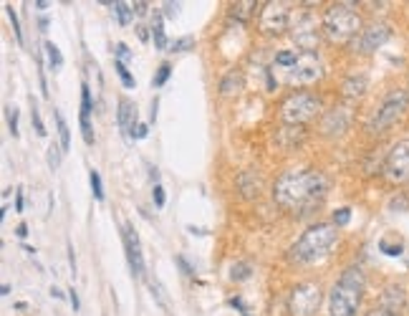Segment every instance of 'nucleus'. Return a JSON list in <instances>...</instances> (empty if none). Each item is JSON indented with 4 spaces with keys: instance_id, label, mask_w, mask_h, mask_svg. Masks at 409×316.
I'll list each match as a JSON object with an SVG mask.
<instances>
[{
    "instance_id": "obj_11",
    "label": "nucleus",
    "mask_w": 409,
    "mask_h": 316,
    "mask_svg": "<svg viewBox=\"0 0 409 316\" xmlns=\"http://www.w3.org/2000/svg\"><path fill=\"white\" fill-rule=\"evenodd\" d=\"M288 25V8L283 3H266L261 13V31L268 36H280Z\"/></svg>"
},
{
    "instance_id": "obj_41",
    "label": "nucleus",
    "mask_w": 409,
    "mask_h": 316,
    "mask_svg": "<svg viewBox=\"0 0 409 316\" xmlns=\"http://www.w3.org/2000/svg\"><path fill=\"white\" fill-rule=\"evenodd\" d=\"M147 6H149V3H144V0H139V3H131V11H134L136 15H144V13L149 11Z\"/></svg>"
},
{
    "instance_id": "obj_31",
    "label": "nucleus",
    "mask_w": 409,
    "mask_h": 316,
    "mask_svg": "<svg viewBox=\"0 0 409 316\" xmlns=\"http://www.w3.org/2000/svg\"><path fill=\"white\" fill-rule=\"evenodd\" d=\"M349 220H351V210H349V208H339V210L334 213V225L336 228H344Z\"/></svg>"
},
{
    "instance_id": "obj_45",
    "label": "nucleus",
    "mask_w": 409,
    "mask_h": 316,
    "mask_svg": "<svg viewBox=\"0 0 409 316\" xmlns=\"http://www.w3.org/2000/svg\"><path fill=\"white\" fill-rule=\"evenodd\" d=\"M177 263H180V266H182V271H185V273H190V276H193V268H190V263H187V260L185 258H182V255H177Z\"/></svg>"
},
{
    "instance_id": "obj_10",
    "label": "nucleus",
    "mask_w": 409,
    "mask_h": 316,
    "mask_svg": "<svg viewBox=\"0 0 409 316\" xmlns=\"http://www.w3.org/2000/svg\"><path fill=\"white\" fill-rule=\"evenodd\" d=\"M389 36H391V31L387 23H372L353 38L351 46H353V51H359V53H374L379 46H384L387 41H389Z\"/></svg>"
},
{
    "instance_id": "obj_15",
    "label": "nucleus",
    "mask_w": 409,
    "mask_h": 316,
    "mask_svg": "<svg viewBox=\"0 0 409 316\" xmlns=\"http://www.w3.org/2000/svg\"><path fill=\"white\" fill-rule=\"evenodd\" d=\"M117 122H119V129L124 137H134V127L136 125V106L131 104L129 99H122L119 101V109H117Z\"/></svg>"
},
{
    "instance_id": "obj_28",
    "label": "nucleus",
    "mask_w": 409,
    "mask_h": 316,
    "mask_svg": "<svg viewBox=\"0 0 409 316\" xmlns=\"http://www.w3.org/2000/svg\"><path fill=\"white\" fill-rule=\"evenodd\" d=\"M93 109V104H91V91H89V87L84 84L81 87V117H89V112Z\"/></svg>"
},
{
    "instance_id": "obj_46",
    "label": "nucleus",
    "mask_w": 409,
    "mask_h": 316,
    "mask_svg": "<svg viewBox=\"0 0 409 316\" xmlns=\"http://www.w3.org/2000/svg\"><path fill=\"white\" fill-rule=\"evenodd\" d=\"M15 210H23V190H18V195H15Z\"/></svg>"
},
{
    "instance_id": "obj_35",
    "label": "nucleus",
    "mask_w": 409,
    "mask_h": 316,
    "mask_svg": "<svg viewBox=\"0 0 409 316\" xmlns=\"http://www.w3.org/2000/svg\"><path fill=\"white\" fill-rule=\"evenodd\" d=\"M31 119H33V127H36V132L41 137H46V127H44V122H41V114H38V106L33 104V112H31Z\"/></svg>"
},
{
    "instance_id": "obj_36",
    "label": "nucleus",
    "mask_w": 409,
    "mask_h": 316,
    "mask_svg": "<svg viewBox=\"0 0 409 316\" xmlns=\"http://www.w3.org/2000/svg\"><path fill=\"white\" fill-rule=\"evenodd\" d=\"M61 152H63V149H61V147H56V144H53V147L48 149V165H51V168H53V170L58 168V160H61Z\"/></svg>"
},
{
    "instance_id": "obj_39",
    "label": "nucleus",
    "mask_w": 409,
    "mask_h": 316,
    "mask_svg": "<svg viewBox=\"0 0 409 316\" xmlns=\"http://www.w3.org/2000/svg\"><path fill=\"white\" fill-rule=\"evenodd\" d=\"M366 316H399L397 311H391V309H384V306H379V309H372Z\"/></svg>"
},
{
    "instance_id": "obj_4",
    "label": "nucleus",
    "mask_w": 409,
    "mask_h": 316,
    "mask_svg": "<svg viewBox=\"0 0 409 316\" xmlns=\"http://www.w3.org/2000/svg\"><path fill=\"white\" fill-rule=\"evenodd\" d=\"M351 6L353 3H339L323 15V33L334 44H353V38L361 33V18Z\"/></svg>"
},
{
    "instance_id": "obj_48",
    "label": "nucleus",
    "mask_w": 409,
    "mask_h": 316,
    "mask_svg": "<svg viewBox=\"0 0 409 316\" xmlns=\"http://www.w3.org/2000/svg\"><path fill=\"white\" fill-rule=\"evenodd\" d=\"M15 233H18V238H25V236H28V225H18V230H15Z\"/></svg>"
},
{
    "instance_id": "obj_40",
    "label": "nucleus",
    "mask_w": 409,
    "mask_h": 316,
    "mask_svg": "<svg viewBox=\"0 0 409 316\" xmlns=\"http://www.w3.org/2000/svg\"><path fill=\"white\" fill-rule=\"evenodd\" d=\"M382 251L387 255H402V246H387V243H382Z\"/></svg>"
},
{
    "instance_id": "obj_23",
    "label": "nucleus",
    "mask_w": 409,
    "mask_h": 316,
    "mask_svg": "<svg viewBox=\"0 0 409 316\" xmlns=\"http://www.w3.org/2000/svg\"><path fill=\"white\" fill-rule=\"evenodd\" d=\"M255 11V3H250V0H245V3H235V8H233V15H235V20H248L250 13Z\"/></svg>"
},
{
    "instance_id": "obj_32",
    "label": "nucleus",
    "mask_w": 409,
    "mask_h": 316,
    "mask_svg": "<svg viewBox=\"0 0 409 316\" xmlns=\"http://www.w3.org/2000/svg\"><path fill=\"white\" fill-rule=\"evenodd\" d=\"M6 13L13 23V33H15V38H18V44H23V31H20V25H18V15H15V11H13L11 6H6Z\"/></svg>"
},
{
    "instance_id": "obj_16",
    "label": "nucleus",
    "mask_w": 409,
    "mask_h": 316,
    "mask_svg": "<svg viewBox=\"0 0 409 316\" xmlns=\"http://www.w3.org/2000/svg\"><path fill=\"white\" fill-rule=\"evenodd\" d=\"M366 84H369V81H366L364 74L349 76V79L344 81V94H346L349 99H359V96H364Z\"/></svg>"
},
{
    "instance_id": "obj_29",
    "label": "nucleus",
    "mask_w": 409,
    "mask_h": 316,
    "mask_svg": "<svg viewBox=\"0 0 409 316\" xmlns=\"http://www.w3.org/2000/svg\"><path fill=\"white\" fill-rule=\"evenodd\" d=\"M89 180H91V192H93V198L96 200H104V187H101V177L96 170H91L89 172Z\"/></svg>"
},
{
    "instance_id": "obj_37",
    "label": "nucleus",
    "mask_w": 409,
    "mask_h": 316,
    "mask_svg": "<svg viewBox=\"0 0 409 316\" xmlns=\"http://www.w3.org/2000/svg\"><path fill=\"white\" fill-rule=\"evenodd\" d=\"M193 44H195V38H193V36L180 38V41H174V44H172V51H187Z\"/></svg>"
},
{
    "instance_id": "obj_25",
    "label": "nucleus",
    "mask_w": 409,
    "mask_h": 316,
    "mask_svg": "<svg viewBox=\"0 0 409 316\" xmlns=\"http://www.w3.org/2000/svg\"><path fill=\"white\" fill-rule=\"evenodd\" d=\"M248 177H253V172H242L240 182H245ZM255 182H261V177ZM242 195H245V198H258V195H261V185H242Z\"/></svg>"
},
{
    "instance_id": "obj_21",
    "label": "nucleus",
    "mask_w": 409,
    "mask_h": 316,
    "mask_svg": "<svg viewBox=\"0 0 409 316\" xmlns=\"http://www.w3.org/2000/svg\"><path fill=\"white\" fill-rule=\"evenodd\" d=\"M46 56H48L51 61V68H61L63 66V56H61V51H58L56 44H51V41H46Z\"/></svg>"
},
{
    "instance_id": "obj_26",
    "label": "nucleus",
    "mask_w": 409,
    "mask_h": 316,
    "mask_svg": "<svg viewBox=\"0 0 409 316\" xmlns=\"http://www.w3.org/2000/svg\"><path fill=\"white\" fill-rule=\"evenodd\" d=\"M114 66H117L119 79L124 81V87H126V89H134V87H136V84H134V76L129 74V68H126V63H124V61H117Z\"/></svg>"
},
{
    "instance_id": "obj_34",
    "label": "nucleus",
    "mask_w": 409,
    "mask_h": 316,
    "mask_svg": "<svg viewBox=\"0 0 409 316\" xmlns=\"http://www.w3.org/2000/svg\"><path fill=\"white\" fill-rule=\"evenodd\" d=\"M81 134H84V142L93 144V132H91V122H89V117H81Z\"/></svg>"
},
{
    "instance_id": "obj_20",
    "label": "nucleus",
    "mask_w": 409,
    "mask_h": 316,
    "mask_svg": "<svg viewBox=\"0 0 409 316\" xmlns=\"http://www.w3.org/2000/svg\"><path fill=\"white\" fill-rule=\"evenodd\" d=\"M114 13H117V20L119 25H129L131 20V3H124V0H119V3H114Z\"/></svg>"
},
{
    "instance_id": "obj_13",
    "label": "nucleus",
    "mask_w": 409,
    "mask_h": 316,
    "mask_svg": "<svg viewBox=\"0 0 409 316\" xmlns=\"http://www.w3.org/2000/svg\"><path fill=\"white\" fill-rule=\"evenodd\" d=\"M124 246H126V258H129V268L136 279L144 276V258H142V248H139V236L136 230L131 228L129 223L124 225Z\"/></svg>"
},
{
    "instance_id": "obj_1",
    "label": "nucleus",
    "mask_w": 409,
    "mask_h": 316,
    "mask_svg": "<svg viewBox=\"0 0 409 316\" xmlns=\"http://www.w3.org/2000/svg\"><path fill=\"white\" fill-rule=\"evenodd\" d=\"M329 192V180L326 175L318 170H296V172H285L283 177H278L273 195L278 200V205H283L285 210L306 215L326 198Z\"/></svg>"
},
{
    "instance_id": "obj_30",
    "label": "nucleus",
    "mask_w": 409,
    "mask_h": 316,
    "mask_svg": "<svg viewBox=\"0 0 409 316\" xmlns=\"http://www.w3.org/2000/svg\"><path fill=\"white\" fill-rule=\"evenodd\" d=\"M250 266L248 263H235V266H233V271H230V279L233 281H245L250 276Z\"/></svg>"
},
{
    "instance_id": "obj_33",
    "label": "nucleus",
    "mask_w": 409,
    "mask_h": 316,
    "mask_svg": "<svg viewBox=\"0 0 409 316\" xmlns=\"http://www.w3.org/2000/svg\"><path fill=\"white\" fill-rule=\"evenodd\" d=\"M8 129H11L13 137H18V112H15V106H8Z\"/></svg>"
},
{
    "instance_id": "obj_5",
    "label": "nucleus",
    "mask_w": 409,
    "mask_h": 316,
    "mask_svg": "<svg viewBox=\"0 0 409 316\" xmlns=\"http://www.w3.org/2000/svg\"><path fill=\"white\" fill-rule=\"evenodd\" d=\"M321 112V101L309 91H296L283 101V119L285 125H306Z\"/></svg>"
},
{
    "instance_id": "obj_47",
    "label": "nucleus",
    "mask_w": 409,
    "mask_h": 316,
    "mask_svg": "<svg viewBox=\"0 0 409 316\" xmlns=\"http://www.w3.org/2000/svg\"><path fill=\"white\" fill-rule=\"evenodd\" d=\"M147 125H139V129H136V134L134 137H139V139H142V137H147Z\"/></svg>"
},
{
    "instance_id": "obj_18",
    "label": "nucleus",
    "mask_w": 409,
    "mask_h": 316,
    "mask_svg": "<svg viewBox=\"0 0 409 316\" xmlns=\"http://www.w3.org/2000/svg\"><path fill=\"white\" fill-rule=\"evenodd\" d=\"M152 38H155V49L164 51L167 49V33H164V20H162V13H155V18H152Z\"/></svg>"
},
{
    "instance_id": "obj_8",
    "label": "nucleus",
    "mask_w": 409,
    "mask_h": 316,
    "mask_svg": "<svg viewBox=\"0 0 409 316\" xmlns=\"http://www.w3.org/2000/svg\"><path fill=\"white\" fill-rule=\"evenodd\" d=\"M384 175L394 185H407L409 182V139H402L389 149L384 162Z\"/></svg>"
},
{
    "instance_id": "obj_43",
    "label": "nucleus",
    "mask_w": 409,
    "mask_h": 316,
    "mask_svg": "<svg viewBox=\"0 0 409 316\" xmlns=\"http://www.w3.org/2000/svg\"><path fill=\"white\" fill-rule=\"evenodd\" d=\"M68 301H71L74 311H79V293H76V289H68Z\"/></svg>"
},
{
    "instance_id": "obj_9",
    "label": "nucleus",
    "mask_w": 409,
    "mask_h": 316,
    "mask_svg": "<svg viewBox=\"0 0 409 316\" xmlns=\"http://www.w3.org/2000/svg\"><path fill=\"white\" fill-rule=\"evenodd\" d=\"M321 76H323V66H321V61H318V56L313 51H304V53L298 56L296 66L291 68L288 81H291V84H313V81H318Z\"/></svg>"
},
{
    "instance_id": "obj_7",
    "label": "nucleus",
    "mask_w": 409,
    "mask_h": 316,
    "mask_svg": "<svg viewBox=\"0 0 409 316\" xmlns=\"http://www.w3.org/2000/svg\"><path fill=\"white\" fill-rule=\"evenodd\" d=\"M321 306V289L316 284H298L293 286L291 298H288V311L291 316H313Z\"/></svg>"
},
{
    "instance_id": "obj_42",
    "label": "nucleus",
    "mask_w": 409,
    "mask_h": 316,
    "mask_svg": "<svg viewBox=\"0 0 409 316\" xmlns=\"http://www.w3.org/2000/svg\"><path fill=\"white\" fill-rule=\"evenodd\" d=\"M117 56H119V61H124V58H129L131 53H129V49H126L124 44H117Z\"/></svg>"
},
{
    "instance_id": "obj_27",
    "label": "nucleus",
    "mask_w": 409,
    "mask_h": 316,
    "mask_svg": "<svg viewBox=\"0 0 409 316\" xmlns=\"http://www.w3.org/2000/svg\"><path fill=\"white\" fill-rule=\"evenodd\" d=\"M169 74H172V68H169V63H162L160 68H157L155 79H152V87H164L169 79Z\"/></svg>"
},
{
    "instance_id": "obj_2",
    "label": "nucleus",
    "mask_w": 409,
    "mask_h": 316,
    "mask_svg": "<svg viewBox=\"0 0 409 316\" xmlns=\"http://www.w3.org/2000/svg\"><path fill=\"white\" fill-rule=\"evenodd\" d=\"M336 238H339V228L329 223H316L306 230L304 236L293 243L291 258L298 263H313V260H321L323 255H329L334 248Z\"/></svg>"
},
{
    "instance_id": "obj_24",
    "label": "nucleus",
    "mask_w": 409,
    "mask_h": 316,
    "mask_svg": "<svg viewBox=\"0 0 409 316\" xmlns=\"http://www.w3.org/2000/svg\"><path fill=\"white\" fill-rule=\"evenodd\" d=\"M298 61V56L293 53V51H278L275 53V66H285V68H293Z\"/></svg>"
},
{
    "instance_id": "obj_17",
    "label": "nucleus",
    "mask_w": 409,
    "mask_h": 316,
    "mask_svg": "<svg viewBox=\"0 0 409 316\" xmlns=\"http://www.w3.org/2000/svg\"><path fill=\"white\" fill-rule=\"evenodd\" d=\"M382 306L391 311H399L404 306V291L402 286H389L384 291V298H382Z\"/></svg>"
},
{
    "instance_id": "obj_3",
    "label": "nucleus",
    "mask_w": 409,
    "mask_h": 316,
    "mask_svg": "<svg viewBox=\"0 0 409 316\" xmlns=\"http://www.w3.org/2000/svg\"><path fill=\"white\" fill-rule=\"evenodd\" d=\"M364 296V273L359 266H351L341 273V279L336 281L334 291H331V316H356Z\"/></svg>"
},
{
    "instance_id": "obj_12",
    "label": "nucleus",
    "mask_w": 409,
    "mask_h": 316,
    "mask_svg": "<svg viewBox=\"0 0 409 316\" xmlns=\"http://www.w3.org/2000/svg\"><path fill=\"white\" fill-rule=\"evenodd\" d=\"M293 38H296L298 46H304V51H313L318 46V25L311 13H304V15L296 18V23H293Z\"/></svg>"
},
{
    "instance_id": "obj_49",
    "label": "nucleus",
    "mask_w": 409,
    "mask_h": 316,
    "mask_svg": "<svg viewBox=\"0 0 409 316\" xmlns=\"http://www.w3.org/2000/svg\"><path fill=\"white\" fill-rule=\"evenodd\" d=\"M0 293H3V296H8V293H11V286L3 284V286H0Z\"/></svg>"
},
{
    "instance_id": "obj_14",
    "label": "nucleus",
    "mask_w": 409,
    "mask_h": 316,
    "mask_svg": "<svg viewBox=\"0 0 409 316\" xmlns=\"http://www.w3.org/2000/svg\"><path fill=\"white\" fill-rule=\"evenodd\" d=\"M349 112L346 109H341V106H336V109H331L326 117H323V122H321V129H323V134H329V137H334V134H344L346 132V127H349Z\"/></svg>"
},
{
    "instance_id": "obj_6",
    "label": "nucleus",
    "mask_w": 409,
    "mask_h": 316,
    "mask_svg": "<svg viewBox=\"0 0 409 316\" xmlns=\"http://www.w3.org/2000/svg\"><path fill=\"white\" fill-rule=\"evenodd\" d=\"M409 104V94L407 91H391L382 106L377 109V117L372 119V129L374 132H384L389 129L391 125H397V119L407 112Z\"/></svg>"
},
{
    "instance_id": "obj_19",
    "label": "nucleus",
    "mask_w": 409,
    "mask_h": 316,
    "mask_svg": "<svg viewBox=\"0 0 409 316\" xmlns=\"http://www.w3.org/2000/svg\"><path fill=\"white\" fill-rule=\"evenodd\" d=\"M242 87V74L240 71H228L225 74V79L220 81V94L223 96H230V94H238Z\"/></svg>"
},
{
    "instance_id": "obj_22",
    "label": "nucleus",
    "mask_w": 409,
    "mask_h": 316,
    "mask_svg": "<svg viewBox=\"0 0 409 316\" xmlns=\"http://www.w3.org/2000/svg\"><path fill=\"white\" fill-rule=\"evenodd\" d=\"M56 122H58V134H61V149L68 152V147H71V134H68V125L61 112H56Z\"/></svg>"
},
{
    "instance_id": "obj_44",
    "label": "nucleus",
    "mask_w": 409,
    "mask_h": 316,
    "mask_svg": "<svg viewBox=\"0 0 409 316\" xmlns=\"http://www.w3.org/2000/svg\"><path fill=\"white\" fill-rule=\"evenodd\" d=\"M164 13H167L169 18H174L180 13V8H177V3H164Z\"/></svg>"
},
{
    "instance_id": "obj_38",
    "label": "nucleus",
    "mask_w": 409,
    "mask_h": 316,
    "mask_svg": "<svg viewBox=\"0 0 409 316\" xmlns=\"http://www.w3.org/2000/svg\"><path fill=\"white\" fill-rule=\"evenodd\" d=\"M152 198H155L157 208H164V190H162V185H155V190H152Z\"/></svg>"
}]
</instances>
